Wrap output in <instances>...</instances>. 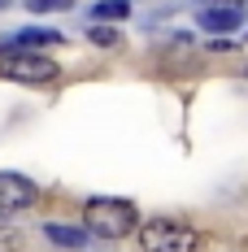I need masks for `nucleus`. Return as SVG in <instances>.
Segmentation results:
<instances>
[{"mask_svg": "<svg viewBox=\"0 0 248 252\" xmlns=\"http://www.w3.org/2000/svg\"><path fill=\"white\" fill-rule=\"evenodd\" d=\"M0 252H22V235L9 226H0Z\"/></svg>", "mask_w": 248, "mask_h": 252, "instance_id": "obj_11", "label": "nucleus"}, {"mask_svg": "<svg viewBox=\"0 0 248 252\" xmlns=\"http://www.w3.org/2000/svg\"><path fill=\"white\" fill-rule=\"evenodd\" d=\"M240 22H244V13H240L235 4H205V9H200V26L213 31V35H231Z\"/></svg>", "mask_w": 248, "mask_h": 252, "instance_id": "obj_5", "label": "nucleus"}, {"mask_svg": "<svg viewBox=\"0 0 248 252\" xmlns=\"http://www.w3.org/2000/svg\"><path fill=\"white\" fill-rule=\"evenodd\" d=\"M83 222L92 235L100 239H122V235H135L140 226V213L131 200H118V196H92L83 204Z\"/></svg>", "mask_w": 248, "mask_h": 252, "instance_id": "obj_1", "label": "nucleus"}, {"mask_svg": "<svg viewBox=\"0 0 248 252\" xmlns=\"http://www.w3.org/2000/svg\"><path fill=\"white\" fill-rule=\"evenodd\" d=\"M126 13H131V0H100V4H92L96 22H122Z\"/></svg>", "mask_w": 248, "mask_h": 252, "instance_id": "obj_8", "label": "nucleus"}, {"mask_svg": "<svg viewBox=\"0 0 248 252\" xmlns=\"http://www.w3.org/2000/svg\"><path fill=\"white\" fill-rule=\"evenodd\" d=\"M31 13H57V9H70L74 0H22Z\"/></svg>", "mask_w": 248, "mask_h": 252, "instance_id": "obj_10", "label": "nucleus"}, {"mask_svg": "<svg viewBox=\"0 0 248 252\" xmlns=\"http://www.w3.org/2000/svg\"><path fill=\"white\" fill-rule=\"evenodd\" d=\"M140 235V248L144 252H196L200 248V230L187 222H174V218H152L144 226H135Z\"/></svg>", "mask_w": 248, "mask_h": 252, "instance_id": "obj_2", "label": "nucleus"}, {"mask_svg": "<svg viewBox=\"0 0 248 252\" xmlns=\"http://www.w3.org/2000/svg\"><path fill=\"white\" fill-rule=\"evenodd\" d=\"M35 200H39V187L26 174L0 170V213H4V209H31Z\"/></svg>", "mask_w": 248, "mask_h": 252, "instance_id": "obj_4", "label": "nucleus"}, {"mask_svg": "<svg viewBox=\"0 0 248 252\" xmlns=\"http://www.w3.org/2000/svg\"><path fill=\"white\" fill-rule=\"evenodd\" d=\"M52 44H61V35L48 31V26H31V31H18L13 39H9V48H52Z\"/></svg>", "mask_w": 248, "mask_h": 252, "instance_id": "obj_6", "label": "nucleus"}, {"mask_svg": "<svg viewBox=\"0 0 248 252\" xmlns=\"http://www.w3.org/2000/svg\"><path fill=\"white\" fill-rule=\"evenodd\" d=\"M0 74L13 83H52L61 74V65L52 61L48 52H31V48H9L0 44Z\"/></svg>", "mask_w": 248, "mask_h": 252, "instance_id": "obj_3", "label": "nucleus"}, {"mask_svg": "<svg viewBox=\"0 0 248 252\" xmlns=\"http://www.w3.org/2000/svg\"><path fill=\"white\" fill-rule=\"evenodd\" d=\"M44 235H48L57 248H83V244H87V230L83 226H66V222H44Z\"/></svg>", "mask_w": 248, "mask_h": 252, "instance_id": "obj_7", "label": "nucleus"}, {"mask_svg": "<svg viewBox=\"0 0 248 252\" xmlns=\"http://www.w3.org/2000/svg\"><path fill=\"white\" fill-rule=\"evenodd\" d=\"M87 39L100 44V48H113V44H118V31H113V26H92V31H87Z\"/></svg>", "mask_w": 248, "mask_h": 252, "instance_id": "obj_9", "label": "nucleus"}]
</instances>
